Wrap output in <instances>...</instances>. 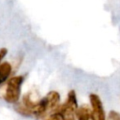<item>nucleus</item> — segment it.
<instances>
[{
	"instance_id": "obj_6",
	"label": "nucleus",
	"mask_w": 120,
	"mask_h": 120,
	"mask_svg": "<svg viewBox=\"0 0 120 120\" xmlns=\"http://www.w3.org/2000/svg\"><path fill=\"white\" fill-rule=\"evenodd\" d=\"M12 72V66L8 62H4L0 64V84L4 83L9 79Z\"/></svg>"
},
{
	"instance_id": "obj_5",
	"label": "nucleus",
	"mask_w": 120,
	"mask_h": 120,
	"mask_svg": "<svg viewBox=\"0 0 120 120\" xmlns=\"http://www.w3.org/2000/svg\"><path fill=\"white\" fill-rule=\"evenodd\" d=\"M76 119L77 120H96L91 109L87 105L80 106L76 111Z\"/></svg>"
},
{
	"instance_id": "obj_9",
	"label": "nucleus",
	"mask_w": 120,
	"mask_h": 120,
	"mask_svg": "<svg viewBox=\"0 0 120 120\" xmlns=\"http://www.w3.org/2000/svg\"><path fill=\"white\" fill-rule=\"evenodd\" d=\"M64 120H77L75 114H66L64 115Z\"/></svg>"
},
{
	"instance_id": "obj_1",
	"label": "nucleus",
	"mask_w": 120,
	"mask_h": 120,
	"mask_svg": "<svg viewBox=\"0 0 120 120\" xmlns=\"http://www.w3.org/2000/svg\"><path fill=\"white\" fill-rule=\"evenodd\" d=\"M60 101L61 97L57 91L52 90L48 92L45 97L38 100L36 108L34 110L33 117L42 120L44 117L56 110V108L60 105Z\"/></svg>"
},
{
	"instance_id": "obj_7",
	"label": "nucleus",
	"mask_w": 120,
	"mask_h": 120,
	"mask_svg": "<svg viewBox=\"0 0 120 120\" xmlns=\"http://www.w3.org/2000/svg\"><path fill=\"white\" fill-rule=\"evenodd\" d=\"M107 120H120V112L114 110L110 111L107 115Z\"/></svg>"
},
{
	"instance_id": "obj_4",
	"label": "nucleus",
	"mask_w": 120,
	"mask_h": 120,
	"mask_svg": "<svg viewBox=\"0 0 120 120\" xmlns=\"http://www.w3.org/2000/svg\"><path fill=\"white\" fill-rule=\"evenodd\" d=\"M89 101L91 105V111L96 120H107V114L104 110V106L100 97L98 94H89Z\"/></svg>"
},
{
	"instance_id": "obj_3",
	"label": "nucleus",
	"mask_w": 120,
	"mask_h": 120,
	"mask_svg": "<svg viewBox=\"0 0 120 120\" xmlns=\"http://www.w3.org/2000/svg\"><path fill=\"white\" fill-rule=\"evenodd\" d=\"M37 102L38 100H34L30 93H26L22 98V100L16 104L15 110L18 113L24 117H31L33 116Z\"/></svg>"
},
{
	"instance_id": "obj_2",
	"label": "nucleus",
	"mask_w": 120,
	"mask_h": 120,
	"mask_svg": "<svg viewBox=\"0 0 120 120\" xmlns=\"http://www.w3.org/2000/svg\"><path fill=\"white\" fill-rule=\"evenodd\" d=\"M24 82L23 75H17L9 78L7 81L3 98L6 102L10 104H17L20 101L22 85Z\"/></svg>"
},
{
	"instance_id": "obj_8",
	"label": "nucleus",
	"mask_w": 120,
	"mask_h": 120,
	"mask_svg": "<svg viewBox=\"0 0 120 120\" xmlns=\"http://www.w3.org/2000/svg\"><path fill=\"white\" fill-rule=\"evenodd\" d=\"M7 54H8V49L7 48H1L0 49V64Z\"/></svg>"
}]
</instances>
